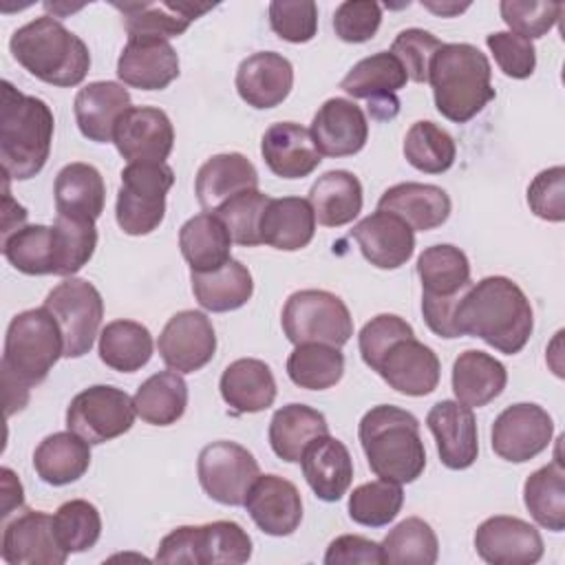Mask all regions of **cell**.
<instances>
[{
    "instance_id": "56",
    "label": "cell",
    "mask_w": 565,
    "mask_h": 565,
    "mask_svg": "<svg viewBox=\"0 0 565 565\" xmlns=\"http://www.w3.org/2000/svg\"><path fill=\"white\" fill-rule=\"evenodd\" d=\"M415 335L413 327L395 316V313H380L375 318H371L360 335H358V342H360V353H362V360L369 369L375 371V366L380 364L382 355L397 342V340H404V338H411Z\"/></svg>"
},
{
    "instance_id": "10",
    "label": "cell",
    "mask_w": 565,
    "mask_h": 565,
    "mask_svg": "<svg viewBox=\"0 0 565 565\" xmlns=\"http://www.w3.org/2000/svg\"><path fill=\"white\" fill-rule=\"evenodd\" d=\"M44 307L60 324L64 358H82L93 349L104 318V300L97 287L84 278H66L55 285Z\"/></svg>"
},
{
    "instance_id": "35",
    "label": "cell",
    "mask_w": 565,
    "mask_h": 565,
    "mask_svg": "<svg viewBox=\"0 0 565 565\" xmlns=\"http://www.w3.org/2000/svg\"><path fill=\"white\" fill-rule=\"evenodd\" d=\"M179 247L185 263L196 274L214 271L232 258V236L225 223L212 212H201L181 225Z\"/></svg>"
},
{
    "instance_id": "14",
    "label": "cell",
    "mask_w": 565,
    "mask_h": 565,
    "mask_svg": "<svg viewBox=\"0 0 565 565\" xmlns=\"http://www.w3.org/2000/svg\"><path fill=\"white\" fill-rule=\"evenodd\" d=\"M157 349L166 366L177 373H194L203 369L216 351L212 320L194 309L174 313L159 333Z\"/></svg>"
},
{
    "instance_id": "19",
    "label": "cell",
    "mask_w": 565,
    "mask_h": 565,
    "mask_svg": "<svg viewBox=\"0 0 565 565\" xmlns=\"http://www.w3.org/2000/svg\"><path fill=\"white\" fill-rule=\"evenodd\" d=\"M426 426L435 437L439 459L446 468L466 470L477 461L479 433L470 406L457 399H441L428 411Z\"/></svg>"
},
{
    "instance_id": "57",
    "label": "cell",
    "mask_w": 565,
    "mask_h": 565,
    "mask_svg": "<svg viewBox=\"0 0 565 565\" xmlns=\"http://www.w3.org/2000/svg\"><path fill=\"white\" fill-rule=\"evenodd\" d=\"M497 66L512 79H525L536 68V49L532 40H525L512 31H494L486 38Z\"/></svg>"
},
{
    "instance_id": "28",
    "label": "cell",
    "mask_w": 565,
    "mask_h": 565,
    "mask_svg": "<svg viewBox=\"0 0 565 565\" xmlns=\"http://www.w3.org/2000/svg\"><path fill=\"white\" fill-rule=\"evenodd\" d=\"M258 190V172L241 152L210 157L196 172L194 194L203 210H216L238 192Z\"/></svg>"
},
{
    "instance_id": "21",
    "label": "cell",
    "mask_w": 565,
    "mask_h": 565,
    "mask_svg": "<svg viewBox=\"0 0 565 565\" xmlns=\"http://www.w3.org/2000/svg\"><path fill=\"white\" fill-rule=\"evenodd\" d=\"M117 75L126 86L161 90L179 77V55L163 38H128L117 60Z\"/></svg>"
},
{
    "instance_id": "55",
    "label": "cell",
    "mask_w": 565,
    "mask_h": 565,
    "mask_svg": "<svg viewBox=\"0 0 565 565\" xmlns=\"http://www.w3.org/2000/svg\"><path fill=\"white\" fill-rule=\"evenodd\" d=\"M439 42L430 31L424 29H404L391 44V53L402 62L408 79L422 84L428 82V68L433 55L441 49Z\"/></svg>"
},
{
    "instance_id": "36",
    "label": "cell",
    "mask_w": 565,
    "mask_h": 565,
    "mask_svg": "<svg viewBox=\"0 0 565 565\" xmlns=\"http://www.w3.org/2000/svg\"><path fill=\"white\" fill-rule=\"evenodd\" d=\"M90 466V444L73 430L44 437L33 452V468L49 486H66L84 477Z\"/></svg>"
},
{
    "instance_id": "11",
    "label": "cell",
    "mask_w": 565,
    "mask_h": 565,
    "mask_svg": "<svg viewBox=\"0 0 565 565\" xmlns=\"http://www.w3.org/2000/svg\"><path fill=\"white\" fill-rule=\"evenodd\" d=\"M135 415L132 397L126 391L95 384L71 399L66 408V426L88 444H104L128 433L135 424Z\"/></svg>"
},
{
    "instance_id": "54",
    "label": "cell",
    "mask_w": 565,
    "mask_h": 565,
    "mask_svg": "<svg viewBox=\"0 0 565 565\" xmlns=\"http://www.w3.org/2000/svg\"><path fill=\"white\" fill-rule=\"evenodd\" d=\"M269 24L280 40L305 44L318 31V7L313 0H274L269 2Z\"/></svg>"
},
{
    "instance_id": "44",
    "label": "cell",
    "mask_w": 565,
    "mask_h": 565,
    "mask_svg": "<svg viewBox=\"0 0 565 565\" xmlns=\"http://www.w3.org/2000/svg\"><path fill=\"white\" fill-rule=\"evenodd\" d=\"M99 358L106 366L135 373L152 358V335L135 320H113L99 333Z\"/></svg>"
},
{
    "instance_id": "43",
    "label": "cell",
    "mask_w": 565,
    "mask_h": 565,
    "mask_svg": "<svg viewBox=\"0 0 565 565\" xmlns=\"http://www.w3.org/2000/svg\"><path fill=\"white\" fill-rule=\"evenodd\" d=\"M523 501L541 527L565 530V468L558 457L525 479Z\"/></svg>"
},
{
    "instance_id": "27",
    "label": "cell",
    "mask_w": 565,
    "mask_h": 565,
    "mask_svg": "<svg viewBox=\"0 0 565 565\" xmlns=\"http://www.w3.org/2000/svg\"><path fill=\"white\" fill-rule=\"evenodd\" d=\"M130 108V93L119 82H90L75 95L73 113L79 132L95 141H113L117 119Z\"/></svg>"
},
{
    "instance_id": "7",
    "label": "cell",
    "mask_w": 565,
    "mask_h": 565,
    "mask_svg": "<svg viewBox=\"0 0 565 565\" xmlns=\"http://www.w3.org/2000/svg\"><path fill=\"white\" fill-rule=\"evenodd\" d=\"M252 558V539L234 521L181 525L166 534L154 554L157 563L241 565Z\"/></svg>"
},
{
    "instance_id": "63",
    "label": "cell",
    "mask_w": 565,
    "mask_h": 565,
    "mask_svg": "<svg viewBox=\"0 0 565 565\" xmlns=\"http://www.w3.org/2000/svg\"><path fill=\"white\" fill-rule=\"evenodd\" d=\"M369 113L373 119H393L397 113H399V99L397 95H391V97H380V99H373L369 102Z\"/></svg>"
},
{
    "instance_id": "34",
    "label": "cell",
    "mask_w": 565,
    "mask_h": 565,
    "mask_svg": "<svg viewBox=\"0 0 565 565\" xmlns=\"http://www.w3.org/2000/svg\"><path fill=\"white\" fill-rule=\"evenodd\" d=\"M508 384L505 366L490 353L468 349L452 364V393L457 402L481 408L503 393Z\"/></svg>"
},
{
    "instance_id": "42",
    "label": "cell",
    "mask_w": 565,
    "mask_h": 565,
    "mask_svg": "<svg viewBox=\"0 0 565 565\" xmlns=\"http://www.w3.org/2000/svg\"><path fill=\"white\" fill-rule=\"evenodd\" d=\"M406 82L408 75L402 62L391 51H377L353 64L340 82V88L353 99L373 102L395 95L399 88L406 86Z\"/></svg>"
},
{
    "instance_id": "60",
    "label": "cell",
    "mask_w": 565,
    "mask_h": 565,
    "mask_svg": "<svg viewBox=\"0 0 565 565\" xmlns=\"http://www.w3.org/2000/svg\"><path fill=\"white\" fill-rule=\"evenodd\" d=\"M327 565H382V547L380 543L364 539L360 534H342L335 536L324 554Z\"/></svg>"
},
{
    "instance_id": "8",
    "label": "cell",
    "mask_w": 565,
    "mask_h": 565,
    "mask_svg": "<svg viewBox=\"0 0 565 565\" xmlns=\"http://www.w3.org/2000/svg\"><path fill=\"white\" fill-rule=\"evenodd\" d=\"M174 183V172L166 161H135L121 170L115 216L130 236L154 232L166 216V194Z\"/></svg>"
},
{
    "instance_id": "30",
    "label": "cell",
    "mask_w": 565,
    "mask_h": 565,
    "mask_svg": "<svg viewBox=\"0 0 565 565\" xmlns=\"http://www.w3.org/2000/svg\"><path fill=\"white\" fill-rule=\"evenodd\" d=\"M55 210L57 216L95 223L104 212L106 185L99 170L90 163H68L55 177Z\"/></svg>"
},
{
    "instance_id": "50",
    "label": "cell",
    "mask_w": 565,
    "mask_h": 565,
    "mask_svg": "<svg viewBox=\"0 0 565 565\" xmlns=\"http://www.w3.org/2000/svg\"><path fill=\"white\" fill-rule=\"evenodd\" d=\"M53 245H55L53 276L77 274L95 254V247H97L95 223L57 216L53 223Z\"/></svg>"
},
{
    "instance_id": "62",
    "label": "cell",
    "mask_w": 565,
    "mask_h": 565,
    "mask_svg": "<svg viewBox=\"0 0 565 565\" xmlns=\"http://www.w3.org/2000/svg\"><path fill=\"white\" fill-rule=\"evenodd\" d=\"M0 475H2V519H7L13 508L22 505L24 497H22V483L11 468H2Z\"/></svg>"
},
{
    "instance_id": "52",
    "label": "cell",
    "mask_w": 565,
    "mask_h": 565,
    "mask_svg": "<svg viewBox=\"0 0 565 565\" xmlns=\"http://www.w3.org/2000/svg\"><path fill=\"white\" fill-rule=\"evenodd\" d=\"M267 203L269 196L260 190H245L218 205L214 214L225 223L234 243L254 247L260 245V218Z\"/></svg>"
},
{
    "instance_id": "31",
    "label": "cell",
    "mask_w": 565,
    "mask_h": 565,
    "mask_svg": "<svg viewBox=\"0 0 565 565\" xmlns=\"http://www.w3.org/2000/svg\"><path fill=\"white\" fill-rule=\"evenodd\" d=\"M313 234L316 214L309 199H269L260 218V243L282 252H298L311 243Z\"/></svg>"
},
{
    "instance_id": "16",
    "label": "cell",
    "mask_w": 565,
    "mask_h": 565,
    "mask_svg": "<svg viewBox=\"0 0 565 565\" xmlns=\"http://www.w3.org/2000/svg\"><path fill=\"white\" fill-rule=\"evenodd\" d=\"M477 554L490 565H532L543 556L539 530L519 516H490L475 532Z\"/></svg>"
},
{
    "instance_id": "49",
    "label": "cell",
    "mask_w": 565,
    "mask_h": 565,
    "mask_svg": "<svg viewBox=\"0 0 565 565\" xmlns=\"http://www.w3.org/2000/svg\"><path fill=\"white\" fill-rule=\"evenodd\" d=\"M404 492L399 483L377 479L358 486L349 494V516L364 527L388 525L402 510Z\"/></svg>"
},
{
    "instance_id": "2",
    "label": "cell",
    "mask_w": 565,
    "mask_h": 565,
    "mask_svg": "<svg viewBox=\"0 0 565 565\" xmlns=\"http://www.w3.org/2000/svg\"><path fill=\"white\" fill-rule=\"evenodd\" d=\"M64 355V340L57 320L46 307L26 309L11 318L4 335L2 382L7 415L22 411L31 386L46 380L49 371Z\"/></svg>"
},
{
    "instance_id": "3",
    "label": "cell",
    "mask_w": 565,
    "mask_h": 565,
    "mask_svg": "<svg viewBox=\"0 0 565 565\" xmlns=\"http://www.w3.org/2000/svg\"><path fill=\"white\" fill-rule=\"evenodd\" d=\"M358 437L375 477L393 483H413L426 468V448L413 413L380 404L364 413Z\"/></svg>"
},
{
    "instance_id": "48",
    "label": "cell",
    "mask_w": 565,
    "mask_h": 565,
    "mask_svg": "<svg viewBox=\"0 0 565 565\" xmlns=\"http://www.w3.org/2000/svg\"><path fill=\"white\" fill-rule=\"evenodd\" d=\"M4 258L26 276L55 274L53 225H24L2 241Z\"/></svg>"
},
{
    "instance_id": "23",
    "label": "cell",
    "mask_w": 565,
    "mask_h": 565,
    "mask_svg": "<svg viewBox=\"0 0 565 565\" xmlns=\"http://www.w3.org/2000/svg\"><path fill=\"white\" fill-rule=\"evenodd\" d=\"M351 236L362 256L377 269H397L415 252V230L391 212H373L353 225Z\"/></svg>"
},
{
    "instance_id": "15",
    "label": "cell",
    "mask_w": 565,
    "mask_h": 565,
    "mask_svg": "<svg viewBox=\"0 0 565 565\" xmlns=\"http://www.w3.org/2000/svg\"><path fill=\"white\" fill-rule=\"evenodd\" d=\"M113 141L128 161H166L174 146L170 117L154 106H130L115 124Z\"/></svg>"
},
{
    "instance_id": "53",
    "label": "cell",
    "mask_w": 565,
    "mask_h": 565,
    "mask_svg": "<svg viewBox=\"0 0 565 565\" xmlns=\"http://www.w3.org/2000/svg\"><path fill=\"white\" fill-rule=\"evenodd\" d=\"M503 22L512 33L534 40L543 38L561 18L563 2H539V0H503L499 4Z\"/></svg>"
},
{
    "instance_id": "20",
    "label": "cell",
    "mask_w": 565,
    "mask_h": 565,
    "mask_svg": "<svg viewBox=\"0 0 565 565\" xmlns=\"http://www.w3.org/2000/svg\"><path fill=\"white\" fill-rule=\"evenodd\" d=\"M243 505L258 530L269 536H289L302 521L298 488L278 475H260L252 483Z\"/></svg>"
},
{
    "instance_id": "58",
    "label": "cell",
    "mask_w": 565,
    "mask_h": 565,
    "mask_svg": "<svg viewBox=\"0 0 565 565\" xmlns=\"http://www.w3.org/2000/svg\"><path fill=\"white\" fill-rule=\"evenodd\" d=\"M382 22V7L373 0H347L333 13V31L342 42L371 40Z\"/></svg>"
},
{
    "instance_id": "32",
    "label": "cell",
    "mask_w": 565,
    "mask_h": 565,
    "mask_svg": "<svg viewBox=\"0 0 565 565\" xmlns=\"http://www.w3.org/2000/svg\"><path fill=\"white\" fill-rule=\"evenodd\" d=\"M221 397L234 413H260L276 399V380L271 369L256 358H241L225 366Z\"/></svg>"
},
{
    "instance_id": "26",
    "label": "cell",
    "mask_w": 565,
    "mask_h": 565,
    "mask_svg": "<svg viewBox=\"0 0 565 565\" xmlns=\"http://www.w3.org/2000/svg\"><path fill=\"white\" fill-rule=\"evenodd\" d=\"M302 475L322 501H340L353 481V459L349 448L331 437H316L300 457Z\"/></svg>"
},
{
    "instance_id": "46",
    "label": "cell",
    "mask_w": 565,
    "mask_h": 565,
    "mask_svg": "<svg viewBox=\"0 0 565 565\" xmlns=\"http://www.w3.org/2000/svg\"><path fill=\"white\" fill-rule=\"evenodd\" d=\"M384 563L391 565H433L439 556V541L433 527L419 519L408 516L402 523H397L380 543Z\"/></svg>"
},
{
    "instance_id": "25",
    "label": "cell",
    "mask_w": 565,
    "mask_h": 565,
    "mask_svg": "<svg viewBox=\"0 0 565 565\" xmlns=\"http://www.w3.org/2000/svg\"><path fill=\"white\" fill-rule=\"evenodd\" d=\"M260 154L267 168L282 179L309 177L322 161L309 128L294 121L271 124L263 135Z\"/></svg>"
},
{
    "instance_id": "37",
    "label": "cell",
    "mask_w": 565,
    "mask_h": 565,
    "mask_svg": "<svg viewBox=\"0 0 565 565\" xmlns=\"http://www.w3.org/2000/svg\"><path fill=\"white\" fill-rule=\"evenodd\" d=\"M362 183L349 170H329L309 190L316 221L324 227L351 223L362 212Z\"/></svg>"
},
{
    "instance_id": "41",
    "label": "cell",
    "mask_w": 565,
    "mask_h": 565,
    "mask_svg": "<svg viewBox=\"0 0 565 565\" xmlns=\"http://www.w3.org/2000/svg\"><path fill=\"white\" fill-rule=\"evenodd\" d=\"M137 415L152 426L177 424L188 406V384L177 371L150 375L132 397Z\"/></svg>"
},
{
    "instance_id": "12",
    "label": "cell",
    "mask_w": 565,
    "mask_h": 565,
    "mask_svg": "<svg viewBox=\"0 0 565 565\" xmlns=\"http://www.w3.org/2000/svg\"><path fill=\"white\" fill-rule=\"evenodd\" d=\"M199 483L210 499L223 505H243L252 483L260 477L254 455L236 441H212L196 459Z\"/></svg>"
},
{
    "instance_id": "9",
    "label": "cell",
    "mask_w": 565,
    "mask_h": 565,
    "mask_svg": "<svg viewBox=\"0 0 565 565\" xmlns=\"http://www.w3.org/2000/svg\"><path fill=\"white\" fill-rule=\"evenodd\" d=\"M282 331L291 344L320 342L344 347L353 335V318L342 298L324 289L294 291L282 307Z\"/></svg>"
},
{
    "instance_id": "1",
    "label": "cell",
    "mask_w": 565,
    "mask_h": 565,
    "mask_svg": "<svg viewBox=\"0 0 565 565\" xmlns=\"http://www.w3.org/2000/svg\"><path fill=\"white\" fill-rule=\"evenodd\" d=\"M459 335L481 338L505 355L519 353L534 329V311L523 289L505 276H486L470 285L457 309Z\"/></svg>"
},
{
    "instance_id": "5",
    "label": "cell",
    "mask_w": 565,
    "mask_h": 565,
    "mask_svg": "<svg viewBox=\"0 0 565 565\" xmlns=\"http://www.w3.org/2000/svg\"><path fill=\"white\" fill-rule=\"evenodd\" d=\"M13 60L33 77L53 86H77L90 68V53L82 38L53 15H40L9 40Z\"/></svg>"
},
{
    "instance_id": "6",
    "label": "cell",
    "mask_w": 565,
    "mask_h": 565,
    "mask_svg": "<svg viewBox=\"0 0 565 565\" xmlns=\"http://www.w3.org/2000/svg\"><path fill=\"white\" fill-rule=\"evenodd\" d=\"M488 57L468 42L441 44L433 55L428 82L435 108L455 124H466L494 99Z\"/></svg>"
},
{
    "instance_id": "40",
    "label": "cell",
    "mask_w": 565,
    "mask_h": 565,
    "mask_svg": "<svg viewBox=\"0 0 565 565\" xmlns=\"http://www.w3.org/2000/svg\"><path fill=\"white\" fill-rule=\"evenodd\" d=\"M417 274L422 296L428 298H457L472 285L468 256L448 243L426 247L417 258Z\"/></svg>"
},
{
    "instance_id": "22",
    "label": "cell",
    "mask_w": 565,
    "mask_h": 565,
    "mask_svg": "<svg viewBox=\"0 0 565 565\" xmlns=\"http://www.w3.org/2000/svg\"><path fill=\"white\" fill-rule=\"evenodd\" d=\"M309 132L320 154L349 157L364 148L369 139V121L355 102L331 97L313 115Z\"/></svg>"
},
{
    "instance_id": "38",
    "label": "cell",
    "mask_w": 565,
    "mask_h": 565,
    "mask_svg": "<svg viewBox=\"0 0 565 565\" xmlns=\"http://www.w3.org/2000/svg\"><path fill=\"white\" fill-rule=\"evenodd\" d=\"M322 435H329L324 415L305 404H287L269 422V446L276 457L289 463L300 461L305 448Z\"/></svg>"
},
{
    "instance_id": "17",
    "label": "cell",
    "mask_w": 565,
    "mask_h": 565,
    "mask_svg": "<svg viewBox=\"0 0 565 565\" xmlns=\"http://www.w3.org/2000/svg\"><path fill=\"white\" fill-rule=\"evenodd\" d=\"M0 556L9 565H64L68 552L55 536L53 516L29 510L4 525Z\"/></svg>"
},
{
    "instance_id": "47",
    "label": "cell",
    "mask_w": 565,
    "mask_h": 565,
    "mask_svg": "<svg viewBox=\"0 0 565 565\" xmlns=\"http://www.w3.org/2000/svg\"><path fill=\"white\" fill-rule=\"evenodd\" d=\"M406 161L426 174H441L457 157L455 139L433 121H415L404 137Z\"/></svg>"
},
{
    "instance_id": "18",
    "label": "cell",
    "mask_w": 565,
    "mask_h": 565,
    "mask_svg": "<svg viewBox=\"0 0 565 565\" xmlns=\"http://www.w3.org/2000/svg\"><path fill=\"white\" fill-rule=\"evenodd\" d=\"M375 373L397 393L422 397L437 388L441 364L437 353L415 335L397 340L375 366Z\"/></svg>"
},
{
    "instance_id": "29",
    "label": "cell",
    "mask_w": 565,
    "mask_h": 565,
    "mask_svg": "<svg viewBox=\"0 0 565 565\" xmlns=\"http://www.w3.org/2000/svg\"><path fill=\"white\" fill-rule=\"evenodd\" d=\"M450 196L439 185L430 183H397L377 201V210L391 212L406 221L413 230L428 232L444 225L450 216Z\"/></svg>"
},
{
    "instance_id": "59",
    "label": "cell",
    "mask_w": 565,
    "mask_h": 565,
    "mask_svg": "<svg viewBox=\"0 0 565 565\" xmlns=\"http://www.w3.org/2000/svg\"><path fill=\"white\" fill-rule=\"evenodd\" d=\"M530 210L550 223H561L565 218V168L554 166L541 170L527 185Z\"/></svg>"
},
{
    "instance_id": "13",
    "label": "cell",
    "mask_w": 565,
    "mask_h": 565,
    "mask_svg": "<svg viewBox=\"0 0 565 565\" xmlns=\"http://www.w3.org/2000/svg\"><path fill=\"white\" fill-rule=\"evenodd\" d=\"M554 435V422L550 413L530 402L512 404L503 408L490 430L492 450L512 463H523L541 455Z\"/></svg>"
},
{
    "instance_id": "45",
    "label": "cell",
    "mask_w": 565,
    "mask_h": 565,
    "mask_svg": "<svg viewBox=\"0 0 565 565\" xmlns=\"http://www.w3.org/2000/svg\"><path fill=\"white\" fill-rule=\"evenodd\" d=\"M344 373V355L338 347L307 342L296 344L287 358L289 380L307 391H324L335 386Z\"/></svg>"
},
{
    "instance_id": "4",
    "label": "cell",
    "mask_w": 565,
    "mask_h": 565,
    "mask_svg": "<svg viewBox=\"0 0 565 565\" xmlns=\"http://www.w3.org/2000/svg\"><path fill=\"white\" fill-rule=\"evenodd\" d=\"M55 119L46 102L20 93L11 82H2L0 106V163L9 179L35 177L51 152Z\"/></svg>"
},
{
    "instance_id": "33",
    "label": "cell",
    "mask_w": 565,
    "mask_h": 565,
    "mask_svg": "<svg viewBox=\"0 0 565 565\" xmlns=\"http://www.w3.org/2000/svg\"><path fill=\"white\" fill-rule=\"evenodd\" d=\"M124 15V29L128 38L150 35V38H177L212 4L192 2H124L115 4Z\"/></svg>"
},
{
    "instance_id": "64",
    "label": "cell",
    "mask_w": 565,
    "mask_h": 565,
    "mask_svg": "<svg viewBox=\"0 0 565 565\" xmlns=\"http://www.w3.org/2000/svg\"><path fill=\"white\" fill-rule=\"evenodd\" d=\"M422 7H426L428 11L433 13H439V15H455V13H461L466 11L470 4H457V2H422Z\"/></svg>"
},
{
    "instance_id": "61",
    "label": "cell",
    "mask_w": 565,
    "mask_h": 565,
    "mask_svg": "<svg viewBox=\"0 0 565 565\" xmlns=\"http://www.w3.org/2000/svg\"><path fill=\"white\" fill-rule=\"evenodd\" d=\"M2 190H4V207H2V241L7 236H11L13 232H18L20 227H24V221H26V210L22 205H18L13 199H11V192H9V177L2 174Z\"/></svg>"
},
{
    "instance_id": "51",
    "label": "cell",
    "mask_w": 565,
    "mask_h": 565,
    "mask_svg": "<svg viewBox=\"0 0 565 565\" xmlns=\"http://www.w3.org/2000/svg\"><path fill=\"white\" fill-rule=\"evenodd\" d=\"M55 536L68 554L90 550L102 534L99 510L86 499H71L53 514Z\"/></svg>"
},
{
    "instance_id": "39",
    "label": "cell",
    "mask_w": 565,
    "mask_h": 565,
    "mask_svg": "<svg viewBox=\"0 0 565 565\" xmlns=\"http://www.w3.org/2000/svg\"><path fill=\"white\" fill-rule=\"evenodd\" d=\"M190 280L196 302L214 313L241 309L254 294V280L249 269L234 258H230L223 267L214 271H192Z\"/></svg>"
},
{
    "instance_id": "24",
    "label": "cell",
    "mask_w": 565,
    "mask_h": 565,
    "mask_svg": "<svg viewBox=\"0 0 565 565\" xmlns=\"http://www.w3.org/2000/svg\"><path fill=\"white\" fill-rule=\"evenodd\" d=\"M294 86L291 62L276 51H258L245 57L236 71L241 99L258 110L274 108L287 99Z\"/></svg>"
}]
</instances>
